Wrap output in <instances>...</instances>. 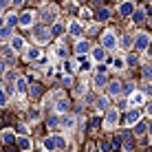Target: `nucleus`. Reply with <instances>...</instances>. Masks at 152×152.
I'll use <instances>...</instances> for the list:
<instances>
[{
    "instance_id": "obj_41",
    "label": "nucleus",
    "mask_w": 152,
    "mask_h": 152,
    "mask_svg": "<svg viewBox=\"0 0 152 152\" xmlns=\"http://www.w3.org/2000/svg\"><path fill=\"white\" fill-rule=\"evenodd\" d=\"M38 117H40V113H38V110H31V119H33V121H35Z\"/></svg>"
},
{
    "instance_id": "obj_46",
    "label": "nucleus",
    "mask_w": 152,
    "mask_h": 152,
    "mask_svg": "<svg viewBox=\"0 0 152 152\" xmlns=\"http://www.w3.org/2000/svg\"><path fill=\"white\" fill-rule=\"evenodd\" d=\"M77 2H80V4H84V2H86V0H77Z\"/></svg>"
},
{
    "instance_id": "obj_39",
    "label": "nucleus",
    "mask_w": 152,
    "mask_h": 152,
    "mask_svg": "<svg viewBox=\"0 0 152 152\" xmlns=\"http://www.w3.org/2000/svg\"><path fill=\"white\" fill-rule=\"evenodd\" d=\"M143 77H145V80H150V77H152V73H150V69H148V66L143 69Z\"/></svg>"
},
{
    "instance_id": "obj_10",
    "label": "nucleus",
    "mask_w": 152,
    "mask_h": 152,
    "mask_svg": "<svg viewBox=\"0 0 152 152\" xmlns=\"http://www.w3.org/2000/svg\"><path fill=\"white\" fill-rule=\"evenodd\" d=\"M143 102H145V95H143V93H132V95H130V104H132V106H134V104L141 106Z\"/></svg>"
},
{
    "instance_id": "obj_13",
    "label": "nucleus",
    "mask_w": 152,
    "mask_h": 152,
    "mask_svg": "<svg viewBox=\"0 0 152 152\" xmlns=\"http://www.w3.org/2000/svg\"><path fill=\"white\" fill-rule=\"evenodd\" d=\"M93 60H95V62H104V60H106V53H104V49H99V46H97V49H93Z\"/></svg>"
},
{
    "instance_id": "obj_28",
    "label": "nucleus",
    "mask_w": 152,
    "mask_h": 152,
    "mask_svg": "<svg viewBox=\"0 0 152 152\" xmlns=\"http://www.w3.org/2000/svg\"><path fill=\"white\" fill-rule=\"evenodd\" d=\"M4 24H7V27H13V24H18V15H7V20H4Z\"/></svg>"
},
{
    "instance_id": "obj_5",
    "label": "nucleus",
    "mask_w": 152,
    "mask_h": 152,
    "mask_svg": "<svg viewBox=\"0 0 152 152\" xmlns=\"http://www.w3.org/2000/svg\"><path fill=\"white\" fill-rule=\"evenodd\" d=\"M132 11H134V2H132V0H124L121 7H119V15L128 18V15H132Z\"/></svg>"
},
{
    "instance_id": "obj_11",
    "label": "nucleus",
    "mask_w": 152,
    "mask_h": 152,
    "mask_svg": "<svg viewBox=\"0 0 152 152\" xmlns=\"http://www.w3.org/2000/svg\"><path fill=\"white\" fill-rule=\"evenodd\" d=\"M132 20L137 24H141L145 20V9H134V11H132Z\"/></svg>"
},
{
    "instance_id": "obj_18",
    "label": "nucleus",
    "mask_w": 152,
    "mask_h": 152,
    "mask_svg": "<svg viewBox=\"0 0 152 152\" xmlns=\"http://www.w3.org/2000/svg\"><path fill=\"white\" fill-rule=\"evenodd\" d=\"M145 132H148V126H145V124H139V121H137V126H134V134H137V137H143Z\"/></svg>"
},
{
    "instance_id": "obj_40",
    "label": "nucleus",
    "mask_w": 152,
    "mask_h": 152,
    "mask_svg": "<svg viewBox=\"0 0 152 152\" xmlns=\"http://www.w3.org/2000/svg\"><path fill=\"white\" fill-rule=\"evenodd\" d=\"M49 126H51V128H55V126H57V119L51 117V119H49Z\"/></svg>"
},
{
    "instance_id": "obj_14",
    "label": "nucleus",
    "mask_w": 152,
    "mask_h": 152,
    "mask_svg": "<svg viewBox=\"0 0 152 152\" xmlns=\"http://www.w3.org/2000/svg\"><path fill=\"white\" fill-rule=\"evenodd\" d=\"M108 93L110 95H119L121 93V82H110L108 84Z\"/></svg>"
},
{
    "instance_id": "obj_24",
    "label": "nucleus",
    "mask_w": 152,
    "mask_h": 152,
    "mask_svg": "<svg viewBox=\"0 0 152 152\" xmlns=\"http://www.w3.org/2000/svg\"><path fill=\"white\" fill-rule=\"evenodd\" d=\"M9 38H11V27L4 24V27L0 29V40H9Z\"/></svg>"
},
{
    "instance_id": "obj_45",
    "label": "nucleus",
    "mask_w": 152,
    "mask_h": 152,
    "mask_svg": "<svg viewBox=\"0 0 152 152\" xmlns=\"http://www.w3.org/2000/svg\"><path fill=\"white\" fill-rule=\"evenodd\" d=\"M2 27H4V20H2V18H0V29H2Z\"/></svg>"
},
{
    "instance_id": "obj_3",
    "label": "nucleus",
    "mask_w": 152,
    "mask_h": 152,
    "mask_svg": "<svg viewBox=\"0 0 152 152\" xmlns=\"http://www.w3.org/2000/svg\"><path fill=\"white\" fill-rule=\"evenodd\" d=\"M102 44H104V49H115V46H117V38H115L113 31H106V33H104Z\"/></svg>"
},
{
    "instance_id": "obj_23",
    "label": "nucleus",
    "mask_w": 152,
    "mask_h": 152,
    "mask_svg": "<svg viewBox=\"0 0 152 152\" xmlns=\"http://www.w3.org/2000/svg\"><path fill=\"white\" fill-rule=\"evenodd\" d=\"M42 20H44V24H53L55 13H53V11H44V13H42Z\"/></svg>"
},
{
    "instance_id": "obj_30",
    "label": "nucleus",
    "mask_w": 152,
    "mask_h": 152,
    "mask_svg": "<svg viewBox=\"0 0 152 152\" xmlns=\"http://www.w3.org/2000/svg\"><path fill=\"white\" fill-rule=\"evenodd\" d=\"M99 150H102V152H110L113 143H110V141H102V143H99Z\"/></svg>"
},
{
    "instance_id": "obj_12",
    "label": "nucleus",
    "mask_w": 152,
    "mask_h": 152,
    "mask_svg": "<svg viewBox=\"0 0 152 152\" xmlns=\"http://www.w3.org/2000/svg\"><path fill=\"white\" fill-rule=\"evenodd\" d=\"M117 119H119V113L117 110H108V115H106V126H115V124H117Z\"/></svg>"
},
{
    "instance_id": "obj_17",
    "label": "nucleus",
    "mask_w": 152,
    "mask_h": 152,
    "mask_svg": "<svg viewBox=\"0 0 152 152\" xmlns=\"http://www.w3.org/2000/svg\"><path fill=\"white\" fill-rule=\"evenodd\" d=\"M11 49H13V51L24 49V40H22V38H11Z\"/></svg>"
},
{
    "instance_id": "obj_35",
    "label": "nucleus",
    "mask_w": 152,
    "mask_h": 152,
    "mask_svg": "<svg viewBox=\"0 0 152 152\" xmlns=\"http://www.w3.org/2000/svg\"><path fill=\"white\" fill-rule=\"evenodd\" d=\"M4 104H7V93L0 88V106H4Z\"/></svg>"
},
{
    "instance_id": "obj_2",
    "label": "nucleus",
    "mask_w": 152,
    "mask_h": 152,
    "mask_svg": "<svg viewBox=\"0 0 152 152\" xmlns=\"http://www.w3.org/2000/svg\"><path fill=\"white\" fill-rule=\"evenodd\" d=\"M33 35H35V42H40V44L49 42V38H51V33H49L44 27H35V29H33Z\"/></svg>"
},
{
    "instance_id": "obj_25",
    "label": "nucleus",
    "mask_w": 152,
    "mask_h": 152,
    "mask_svg": "<svg viewBox=\"0 0 152 152\" xmlns=\"http://www.w3.org/2000/svg\"><path fill=\"white\" fill-rule=\"evenodd\" d=\"M124 150L126 152H132L134 150V143H132V139H130L128 134H126V141H124Z\"/></svg>"
},
{
    "instance_id": "obj_16",
    "label": "nucleus",
    "mask_w": 152,
    "mask_h": 152,
    "mask_svg": "<svg viewBox=\"0 0 152 152\" xmlns=\"http://www.w3.org/2000/svg\"><path fill=\"white\" fill-rule=\"evenodd\" d=\"M55 110H57V113H66V110H69V102H66V99H57Z\"/></svg>"
},
{
    "instance_id": "obj_36",
    "label": "nucleus",
    "mask_w": 152,
    "mask_h": 152,
    "mask_svg": "<svg viewBox=\"0 0 152 152\" xmlns=\"http://www.w3.org/2000/svg\"><path fill=\"white\" fill-rule=\"evenodd\" d=\"M62 84H64V86H71V84H73L71 75H64V77H62Z\"/></svg>"
},
{
    "instance_id": "obj_43",
    "label": "nucleus",
    "mask_w": 152,
    "mask_h": 152,
    "mask_svg": "<svg viewBox=\"0 0 152 152\" xmlns=\"http://www.w3.org/2000/svg\"><path fill=\"white\" fill-rule=\"evenodd\" d=\"M11 2L15 4V7H20V4H22V2H24V0H11Z\"/></svg>"
},
{
    "instance_id": "obj_22",
    "label": "nucleus",
    "mask_w": 152,
    "mask_h": 152,
    "mask_svg": "<svg viewBox=\"0 0 152 152\" xmlns=\"http://www.w3.org/2000/svg\"><path fill=\"white\" fill-rule=\"evenodd\" d=\"M2 141H4V143H13V141H15V134L11 132V130H4V132H2Z\"/></svg>"
},
{
    "instance_id": "obj_20",
    "label": "nucleus",
    "mask_w": 152,
    "mask_h": 152,
    "mask_svg": "<svg viewBox=\"0 0 152 152\" xmlns=\"http://www.w3.org/2000/svg\"><path fill=\"white\" fill-rule=\"evenodd\" d=\"M108 15H110V9L104 7V9H99V11H97V20H99V22H104V20H108Z\"/></svg>"
},
{
    "instance_id": "obj_44",
    "label": "nucleus",
    "mask_w": 152,
    "mask_h": 152,
    "mask_svg": "<svg viewBox=\"0 0 152 152\" xmlns=\"http://www.w3.org/2000/svg\"><path fill=\"white\" fill-rule=\"evenodd\" d=\"M4 66H7V64H4V62H0V73L4 71Z\"/></svg>"
},
{
    "instance_id": "obj_6",
    "label": "nucleus",
    "mask_w": 152,
    "mask_h": 152,
    "mask_svg": "<svg viewBox=\"0 0 152 152\" xmlns=\"http://www.w3.org/2000/svg\"><path fill=\"white\" fill-rule=\"evenodd\" d=\"M18 24L24 29H29L31 24H33V11H24L22 15H18Z\"/></svg>"
},
{
    "instance_id": "obj_31",
    "label": "nucleus",
    "mask_w": 152,
    "mask_h": 152,
    "mask_svg": "<svg viewBox=\"0 0 152 152\" xmlns=\"http://www.w3.org/2000/svg\"><path fill=\"white\" fill-rule=\"evenodd\" d=\"M73 124H75L73 117H64V119H62V126H64V128H73Z\"/></svg>"
},
{
    "instance_id": "obj_29",
    "label": "nucleus",
    "mask_w": 152,
    "mask_h": 152,
    "mask_svg": "<svg viewBox=\"0 0 152 152\" xmlns=\"http://www.w3.org/2000/svg\"><path fill=\"white\" fill-rule=\"evenodd\" d=\"M64 33V24H53V29H51V35H60Z\"/></svg>"
},
{
    "instance_id": "obj_15",
    "label": "nucleus",
    "mask_w": 152,
    "mask_h": 152,
    "mask_svg": "<svg viewBox=\"0 0 152 152\" xmlns=\"http://www.w3.org/2000/svg\"><path fill=\"white\" fill-rule=\"evenodd\" d=\"M27 86H29V82L24 80V77H18V80H15V88H18L20 93H27V91H29Z\"/></svg>"
},
{
    "instance_id": "obj_33",
    "label": "nucleus",
    "mask_w": 152,
    "mask_h": 152,
    "mask_svg": "<svg viewBox=\"0 0 152 152\" xmlns=\"http://www.w3.org/2000/svg\"><path fill=\"white\" fill-rule=\"evenodd\" d=\"M106 106H108V102H106L104 97H99V99H97V108H99V110H104Z\"/></svg>"
},
{
    "instance_id": "obj_4",
    "label": "nucleus",
    "mask_w": 152,
    "mask_h": 152,
    "mask_svg": "<svg viewBox=\"0 0 152 152\" xmlns=\"http://www.w3.org/2000/svg\"><path fill=\"white\" fill-rule=\"evenodd\" d=\"M150 44V35L148 33H137V40H134V46H137L139 51H145Z\"/></svg>"
},
{
    "instance_id": "obj_38",
    "label": "nucleus",
    "mask_w": 152,
    "mask_h": 152,
    "mask_svg": "<svg viewBox=\"0 0 152 152\" xmlns=\"http://www.w3.org/2000/svg\"><path fill=\"white\" fill-rule=\"evenodd\" d=\"M55 53L60 55V57H64V55H66V49H64V46H57V51H55Z\"/></svg>"
},
{
    "instance_id": "obj_27",
    "label": "nucleus",
    "mask_w": 152,
    "mask_h": 152,
    "mask_svg": "<svg viewBox=\"0 0 152 152\" xmlns=\"http://www.w3.org/2000/svg\"><path fill=\"white\" fill-rule=\"evenodd\" d=\"M104 84H106V75H104V73H97L95 75V86L99 88V86H104Z\"/></svg>"
},
{
    "instance_id": "obj_7",
    "label": "nucleus",
    "mask_w": 152,
    "mask_h": 152,
    "mask_svg": "<svg viewBox=\"0 0 152 152\" xmlns=\"http://www.w3.org/2000/svg\"><path fill=\"white\" fill-rule=\"evenodd\" d=\"M139 119H141V113L137 110V108H134V110H130L128 115H126V124H128V126H134V124L139 121Z\"/></svg>"
},
{
    "instance_id": "obj_21",
    "label": "nucleus",
    "mask_w": 152,
    "mask_h": 152,
    "mask_svg": "<svg viewBox=\"0 0 152 152\" xmlns=\"http://www.w3.org/2000/svg\"><path fill=\"white\" fill-rule=\"evenodd\" d=\"M29 95L38 99V97L42 95V86H40V84H33V86H31V91H29Z\"/></svg>"
},
{
    "instance_id": "obj_26",
    "label": "nucleus",
    "mask_w": 152,
    "mask_h": 152,
    "mask_svg": "<svg viewBox=\"0 0 152 152\" xmlns=\"http://www.w3.org/2000/svg\"><path fill=\"white\" fill-rule=\"evenodd\" d=\"M27 60H40V51L38 49H29L27 51Z\"/></svg>"
},
{
    "instance_id": "obj_32",
    "label": "nucleus",
    "mask_w": 152,
    "mask_h": 152,
    "mask_svg": "<svg viewBox=\"0 0 152 152\" xmlns=\"http://www.w3.org/2000/svg\"><path fill=\"white\" fill-rule=\"evenodd\" d=\"M121 44L128 49V46H132V35H124V40H121Z\"/></svg>"
},
{
    "instance_id": "obj_37",
    "label": "nucleus",
    "mask_w": 152,
    "mask_h": 152,
    "mask_svg": "<svg viewBox=\"0 0 152 152\" xmlns=\"http://www.w3.org/2000/svg\"><path fill=\"white\" fill-rule=\"evenodd\" d=\"M64 73H73V62H64Z\"/></svg>"
},
{
    "instance_id": "obj_8",
    "label": "nucleus",
    "mask_w": 152,
    "mask_h": 152,
    "mask_svg": "<svg viewBox=\"0 0 152 152\" xmlns=\"http://www.w3.org/2000/svg\"><path fill=\"white\" fill-rule=\"evenodd\" d=\"M75 51H77V55H86L88 51H91V44H88L86 40H80V42H77V46H75Z\"/></svg>"
},
{
    "instance_id": "obj_9",
    "label": "nucleus",
    "mask_w": 152,
    "mask_h": 152,
    "mask_svg": "<svg viewBox=\"0 0 152 152\" xmlns=\"http://www.w3.org/2000/svg\"><path fill=\"white\" fill-rule=\"evenodd\" d=\"M18 141V148L22 150V152H29L31 150V141H29V137H20V139H15Z\"/></svg>"
},
{
    "instance_id": "obj_47",
    "label": "nucleus",
    "mask_w": 152,
    "mask_h": 152,
    "mask_svg": "<svg viewBox=\"0 0 152 152\" xmlns=\"http://www.w3.org/2000/svg\"><path fill=\"white\" fill-rule=\"evenodd\" d=\"M121 2H124V0H121Z\"/></svg>"
},
{
    "instance_id": "obj_1",
    "label": "nucleus",
    "mask_w": 152,
    "mask_h": 152,
    "mask_svg": "<svg viewBox=\"0 0 152 152\" xmlns=\"http://www.w3.org/2000/svg\"><path fill=\"white\" fill-rule=\"evenodd\" d=\"M66 145V141H64V137H46L44 139V150H49V152H53V150H57V148H64Z\"/></svg>"
},
{
    "instance_id": "obj_42",
    "label": "nucleus",
    "mask_w": 152,
    "mask_h": 152,
    "mask_svg": "<svg viewBox=\"0 0 152 152\" xmlns=\"http://www.w3.org/2000/svg\"><path fill=\"white\" fill-rule=\"evenodd\" d=\"M7 4H9V0H0V11H2V9L7 7Z\"/></svg>"
},
{
    "instance_id": "obj_34",
    "label": "nucleus",
    "mask_w": 152,
    "mask_h": 152,
    "mask_svg": "<svg viewBox=\"0 0 152 152\" xmlns=\"http://www.w3.org/2000/svg\"><path fill=\"white\" fill-rule=\"evenodd\" d=\"M113 64H115V69H124V66H126V62L121 60V57H117V60H115Z\"/></svg>"
},
{
    "instance_id": "obj_19",
    "label": "nucleus",
    "mask_w": 152,
    "mask_h": 152,
    "mask_svg": "<svg viewBox=\"0 0 152 152\" xmlns=\"http://www.w3.org/2000/svg\"><path fill=\"white\" fill-rule=\"evenodd\" d=\"M69 31H71V35H80L82 33V24L80 22H71L69 24Z\"/></svg>"
}]
</instances>
